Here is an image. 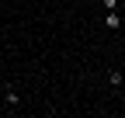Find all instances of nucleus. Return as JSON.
Listing matches in <instances>:
<instances>
[{
  "instance_id": "3",
  "label": "nucleus",
  "mask_w": 125,
  "mask_h": 118,
  "mask_svg": "<svg viewBox=\"0 0 125 118\" xmlns=\"http://www.w3.org/2000/svg\"><path fill=\"white\" fill-rule=\"evenodd\" d=\"M101 4H104V0H101Z\"/></svg>"
},
{
  "instance_id": "2",
  "label": "nucleus",
  "mask_w": 125,
  "mask_h": 118,
  "mask_svg": "<svg viewBox=\"0 0 125 118\" xmlns=\"http://www.w3.org/2000/svg\"><path fill=\"white\" fill-rule=\"evenodd\" d=\"M108 83H111V87H122V73L115 69V73H111V77H108Z\"/></svg>"
},
{
  "instance_id": "1",
  "label": "nucleus",
  "mask_w": 125,
  "mask_h": 118,
  "mask_svg": "<svg viewBox=\"0 0 125 118\" xmlns=\"http://www.w3.org/2000/svg\"><path fill=\"white\" fill-rule=\"evenodd\" d=\"M104 24H108V28H118V14H115V10H108V21H104Z\"/></svg>"
}]
</instances>
